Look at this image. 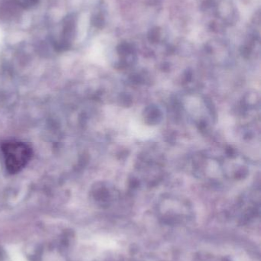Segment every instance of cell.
Here are the masks:
<instances>
[{
  "mask_svg": "<svg viewBox=\"0 0 261 261\" xmlns=\"http://www.w3.org/2000/svg\"><path fill=\"white\" fill-rule=\"evenodd\" d=\"M6 168L10 174L22 171L33 157V149L30 145L17 141H7L1 145Z\"/></svg>",
  "mask_w": 261,
  "mask_h": 261,
  "instance_id": "6da1fadb",
  "label": "cell"
}]
</instances>
